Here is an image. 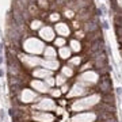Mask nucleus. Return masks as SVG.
I'll list each match as a JSON object with an SVG mask.
<instances>
[{
	"label": "nucleus",
	"instance_id": "f257e3e1",
	"mask_svg": "<svg viewBox=\"0 0 122 122\" xmlns=\"http://www.w3.org/2000/svg\"><path fill=\"white\" fill-rule=\"evenodd\" d=\"M41 35H42L44 38H46V39H52L53 38V33H52L50 29H44V30L41 31Z\"/></svg>",
	"mask_w": 122,
	"mask_h": 122
},
{
	"label": "nucleus",
	"instance_id": "f03ea898",
	"mask_svg": "<svg viewBox=\"0 0 122 122\" xmlns=\"http://www.w3.org/2000/svg\"><path fill=\"white\" fill-rule=\"evenodd\" d=\"M57 30L60 31L61 34H68V33H69V30H68V27H66L65 25H58V27H57Z\"/></svg>",
	"mask_w": 122,
	"mask_h": 122
},
{
	"label": "nucleus",
	"instance_id": "7ed1b4c3",
	"mask_svg": "<svg viewBox=\"0 0 122 122\" xmlns=\"http://www.w3.org/2000/svg\"><path fill=\"white\" fill-rule=\"evenodd\" d=\"M60 54L64 58H66V57H69V49H61V52H60Z\"/></svg>",
	"mask_w": 122,
	"mask_h": 122
},
{
	"label": "nucleus",
	"instance_id": "20e7f679",
	"mask_svg": "<svg viewBox=\"0 0 122 122\" xmlns=\"http://www.w3.org/2000/svg\"><path fill=\"white\" fill-rule=\"evenodd\" d=\"M72 46H73L75 50H79V49H80V45H79L76 41H73V42H72Z\"/></svg>",
	"mask_w": 122,
	"mask_h": 122
},
{
	"label": "nucleus",
	"instance_id": "39448f33",
	"mask_svg": "<svg viewBox=\"0 0 122 122\" xmlns=\"http://www.w3.org/2000/svg\"><path fill=\"white\" fill-rule=\"evenodd\" d=\"M64 44V39H56V45H62Z\"/></svg>",
	"mask_w": 122,
	"mask_h": 122
},
{
	"label": "nucleus",
	"instance_id": "423d86ee",
	"mask_svg": "<svg viewBox=\"0 0 122 122\" xmlns=\"http://www.w3.org/2000/svg\"><path fill=\"white\" fill-rule=\"evenodd\" d=\"M39 25H41L39 22H34V23H33V27H34V29H37V27H39Z\"/></svg>",
	"mask_w": 122,
	"mask_h": 122
},
{
	"label": "nucleus",
	"instance_id": "0eeeda50",
	"mask_svg": "<svg viewBox=\"0 0 122 122\" xmlns=\"http://www.w3.org/2000/svg\"><path fill=\"white\" fill-rule=\"evenodd\" d=\"M1 62H3V60H1V56H0V64H1Z\"/></svg>",
	"mask_w": 122,
	"mask_h": 122
},
{
	"label": "nucleus",
	"instance_id": "6e6552de",
	"mask_svg": "<svg viewBox=\"0 0 122 122\" xmlns=\"http://www.w3.org/2000/svg\"><path fill=\"white\" fill-rule=\"evenodd\" d=\"M119 3H121V5H122V0H119Z\"/></svg>",
	"mask_w": 122,
	"mask_h": 122
}]
</instances>
